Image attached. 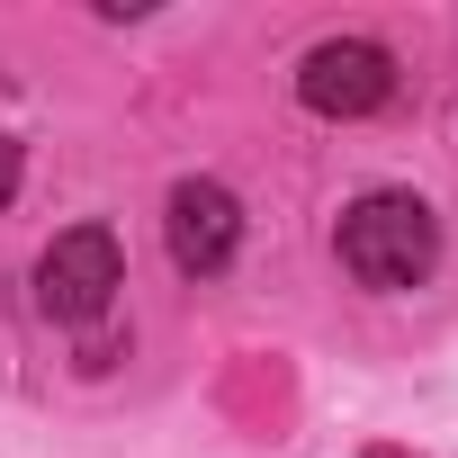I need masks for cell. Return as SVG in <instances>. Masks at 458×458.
<instances>
[{"label": "cell", "instance_id": "277c9868", "mask_svg": "<svg viewBox=\"0 0 458 458\" xmlns=\"http://www.w3.org/2000/svg\"><path fill=\"white\" fill-rule=\"evenodd\" d=\"M162 225H171V261L189 279H216L225 261H234V243H243V207H234V189H216V180H180Z\"/></svg>", "mask_w": 458, "mask_h": 458}, {"label": "cell", "instance_id": "5b68a950", "mask_svg": "<svg viewBox=\"0 0 458 458\" xmlns=\"http://www.w3.org/2000/svg\"><path fill=\"white\" fill-rule=\"evenodd\" d=\"M10 198H19V144L0 135V207H10Z\"/></svg>", "mask_w": 458, "mask_h": 458}, {"label": "cell", "instance_id": "3957f363", "mask_svg": "<svg viewBox=\"0 0 458 458\" xmlns=\"http://www.w3.org/2000/svg\"><path fill=\"white\" fill-rule=\"evenodd\" d=\"M297 99L315 117H377L395 99V55L369 46V37H324L306 64H297Z\"/></svg>", "mask_w": 458, "mask_h": 458}, {"label": "cell", "instance_id": "7a4b0ae2", "mask_svg": "<svg viewBox=\"0 0 458 458\" xmlns=\"http://www.w3.org/2000/svg\"><path fill=\"white\" fill-rule=\"evenodd\" d=\"M117 288H126V252H117L108 225H72V234H55L46 261H37V306L55 324H99L117 306Z\"/></svg>", "mask_w": 458, "mask_h": 458}, {"label": "cell", "instance_id": "6da1fadb", "mask_svg": "<svg viewBox=\"0 0 458 458\" xmlns=\"http://www.w3.org/2000/svg\"><path fill=\"white\" fill-rule=\"evenodd\" d=\"M333 243H342V270L360 288H422L431 261H440V225H431V207L413 189H369V198L342 207Z\"/></svg>", "mask_w": 458, "mask_h": 458}]
</instances>
